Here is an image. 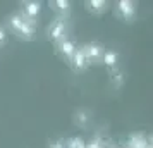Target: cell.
Instances as JSON below:
<instances>
[{
	"instance_id": "1",
	"label": "cell",
	"mask_w": 153,
	"mask_h": 148,
	"mask_svg": "<svg viewBox=\"0 0 153 148\" xmlns=\"http://www.w3.org/2000/svg\"><path fill=\"white\" fill-rule=\"evenodd\" d=\"M10 26L16 33H19L24 38H33L36 33V24L31 19H26L22 14H14L10 17Z\"/></svg>"
},
{
	"instance_id": "4",
	"label": "cell",
	"mask_w": 153,
	"mask_h": 148,
	"mask_svg": "<svg viewBox=\"0 0 153 148\" xmlns=\"http://www.w3.org/2000/svg\"><path fill=\"white\" fill-rule=\"evenodd\" d=\"M117 10L126 21H132L134 19V14H136V5H134V2H131V0H119Z\"/></svg>"
},
{
	"instance_id": "3",
	"label": "cell",
	"mask_w": 153,
	"mask_h": 148,
	"mask_svg": "<svg viewBox=\"0 0 153 148\" xmlns=\"http://www.w3.org/2000/svg\"><path fill=\"white\" fill-rule=\"evenodd\" d=\"M84 50V55H86V59H88V62H93V60H102V55H103L105 48L100 45V43H88V45H84L83 47Z\"/></svg>"
},
{
	"instance_id": "9",
	"label": "cell",
	"mask_w": 153,
	"mask_h": 148,
	"mask_svg": "<svg viewBox=\"0 0 153 148\" xmlns=\"http://www.w3.org/2000/svg\"><path fill=\"white\" fill-rule=\"evenodd\" d=\"M88 5H90V9L93 12H102V10L107 7V2H105V0H90Z\"/></svg>"
},
{
	"instance_id": "2",
	"label": "cell",
	"mask_w": 153,
	"mask_h": 148,
	"mask_svg": "<svg viewBox=\"0 0 153 148\" xmlns=\"http://www.w3.org/2000/svg\"><path fill=\"white\" fill-rule=\"evenodd\" d=\"M48 38L52 40L53 43H59L62 42L64 38H67V26H65V19L64 17H59V19H55V21L52 22L48 26Z\"/></svg>"
},
{
	"instance_id": "13",
	"label": "cell",
	"mask_w": 153,
	"mask_h": 148,
	"mask_svg": "<svg viewBox=\"0 0 153 148\" xmlns=\"http://www.w3.org/2000/svg\"><path fill=\"white\" fill-rule=\"evenodd\" d=\"M86 148H100V143L98 141H91L90 145H86Z\"/></svg>"
},
{
	"instance_id": "6",
	"label": "cell",
	"mask_w": 153,
	"mask_h": 148,
	"mask_svg": "<svg viewBox=\"0 0 153 148\" xmlns=\"http://www.w3.org/2000/svg\"><path fill=\"white\" fill-rule=\"evenodd\" d=\"M24 7H22V10H24V17L26 19H31V21H35L36 16L42 12V4L40 2H35V0H31V2H24L22 4Z\"/></svg>"
},
{
	"instance_id": "11",
	"label": "cell",
	"mask_w": 153,
	"mask_h": 148,
	"mask_svg": "<svg viewBox=\"0 0 153 148\" xmlns=\"http://www.w3.org/2000/svg\"><path fill=\"white\" fill-rule=\"evenodd\" d=\"M69 148H86V143L81 138H72L69 140Z\"/></svg>"
},
{
	"instance_id": "12",
	"label": "cell",
	"mask_w": 153,
	"mask_h": 148,
	"mask_svg": "<svg viewBox=\"0 0 153 148\" xmlns=\"http://www.w3.org/2000/svg\"><path fill=\"white\" fill-rule=\"evenodd\" d=\"M5 40H7V33H5V29L4 28H0V45L5 42Z\"/></svg>"
},
{
	"instance_id": "5",
	"label": "cell",
	"mask_w": 153,
	"mask_h": 148,
	"mask_svg": "<svg viewBox=\"0 0 153 148\" xmlns=\"http://www.w3.org/2000/svg\"><path fill=\"white\" fill-rule=\"evenodd\" d=\"M71 65H72L74 71H84L88 65H90V62H88V59H86V55H84L83 48H77L76 52H74V55L71 57Z\"/></svg>"
},
{
	"instance_id": "7",
	"label": "cell",
	"mask_w": 153,
	"mask_h": 148,
	"mask_svg": "<svg viewBox=\"0 0 153 148\" xmlns=\"http://www.w3.org/2000/svg\"><path fill=\"white\" fill-rule=\"evenodd\" d=\"M57 48H59V52H60L65 59H69L71 60V57L74 55V52L77 50V47H76V43L72 42L71 38H64L62 42L57 43Z\"/></svg>"
},
{
	"instance_id": "10",
	"label": "cell",
	"mask_w": 153,
	"mask_h": 148,
	"mask_svg": "<svg viewBox=\"0 0 153 148\" xmlns=\"http://www.w3.org/2000/svg\"><path fill=\"white\" fill-rule=\"evenodd\" d=\"M52 5H55L60 12H69V7H71V4L67 0H55V2H52Z\"/></svg>"
},
{
	"instance_id": "8",
	"label": "cell",
	"mask_w": 153,
	"mask_h": 148,
	"mask_svg": "<svg viewBox=\"0 0 153 148\" xmlns=\"http://www.w3.org/2000/svg\"><path fill=\"white\" fill-rule=\"evenodd\" d=\"M117 60H119V55H117V52H114V50H105L103 55H102V62L105 65H108V67H114L117 64Z\"/></svg>"
}]
</instances>
